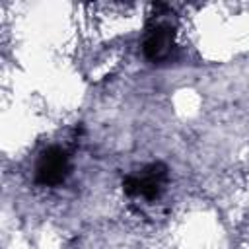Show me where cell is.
<instances>
[{
  "label": "cell",
  "instance_id": "7a4b0ae2",
  "mask_svg": "<svg viewBox=\"0 0 249 249\" xmlns=\"http://www.w3.org/2000/svg\"><path fill=\"white\" fill-rule=\"evenodd\" d=\"M70 173V158L66 150L58 146H49L41 152L35 165V181L43 187H56L66 181Z\"/></svg>",
  "mask_w": 249,
  "mask_h": 249
},
{
  "label": "cell",
  "instance_id": "6da1fadb",
  "mask_svg": "<svg viewBox=\"0 0 249 249\" xmlns=\"http://www.w3.org/2000/svg\"><path fill=\"white\" fill-rule=\"evenodd\" d=\"M167 167L161 161H154L138 173H130L123 179V191L126 196L132 198H144V200H158L167 185Z\"/></svg>",
  "mask_w": 249,
  "mask_h": 249
},
{
  "label": "cell",
  "instance_id": "3957f363",
  "mask_svg": "<svg viewBox=\"0 0 249 249\" xmlns=\"http://www.w3.org/2000/svg\"><path fill=\"white\" fill-rule=\"evenodd\" d=\"M173 43H175L173 27L169 23H154L146 31L142 53L150 62H161L171 54Z\"/></svg>",
  "mask_w": 249,
  "mask_h": 249
}]
</instances>
